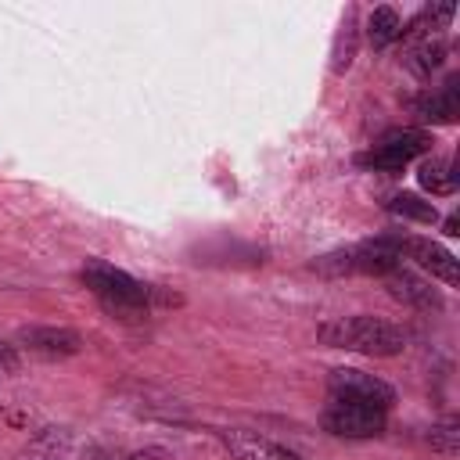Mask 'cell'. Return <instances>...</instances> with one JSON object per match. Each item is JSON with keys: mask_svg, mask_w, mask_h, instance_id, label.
Wrapping results in <instances>:
<instances>
[{"mask_svg": "<svg viewBox=\"0 0 460 460\" xmlns=\"http://www.w3.org/2000/svg\"><path fill=\"white\" fill-rule=\"evenodd\" d=\"M79 280L97 295V302L104 305V313H111L115 320H129V323H133V320H144L155 302H162V305L183 302L180 295H165V291H158L155 284H144V280H137L133 273L115 270V266L104 262V259H90V262L79 270Z\"/></svg>", "mask_w": 460, "mask_h": 460, "instance_id": "1", "label": "cell"}, {"mask_svg": "<svg viewBox=\"0 0 460 460\" xmlns=\"http://www.w3.org/2000/svg\"><path fill=\"white\" fill-rule=\"evenodd\" d=\"M316 338L331 349H349L363 356H399L406 349V334L377 316H338L320 323Z\"/></svg>", "mask_w": 460, "mask_h": 460, "instance_id": "2", "label": "cell"}, {"mask_svg": "<svg viewBox=\"0 0 460 460\" xmlns=\"http://www.w3.org/2000/svg\"><path fill=\"white\" fill-rule=\"evenodd\" d=\"M428 147H431V133L428 129L402 126V129H388L370 151L356 155V165L359 169H374V172H399L402 165H410Z\"/></svg>", "mask_w": 460, "mask_h": 460, "instance_id": "3", "label": "cell"}, {"mask_svg": "<svg viewBox=\"0 0 460 460\" xmlns=\"http://www.w3.org/2000/svg\"><path fill=\"white\" fill-rule=\"evenodd\" d=\"M327 392L331 399H345V402H363V406H374V410H392L395 402V388L374 374H363V370H352V367H338L331 370L327 377Z\"/></svg>", "mask_w": 460, "mask_h": 460, "instance_id": "4", "label": "cell"}, {"mask_svg": "<svg viewBox=\"0 0 460 460\" xmlns=\"http://www.w3.org/2000/svg\"><path fill=\"white\" fill-rule=\"evenodd\" d=\"M323 428L338 438H377L385 431V410L363 406V402H345V399H331L323 406Z\"/></svg>", "mask_w": 460, "mask_h": 460, "instance_id": "5", "label": "cell"}, {"mask_svg": "<svg viewBox=\"0 0 460 460\" xmlns=\"http://www.w3.org/2000/svg\"><path fill=\"white\" fill-rule=\"evenodd\" d=\"M399 255L413 259L417 270L431 273L435 280H442L446 288H456L460 284V266H456V255L442 244H435L431 237H402L399 241Z\"/></svg>", "mask_w": 460, "mask_h": 460, "instance_id": "6", "label": "cell"}, {"mask_svg": "<svg viewBox=\"0 0 460 460\" xmlns=\"http://www.w3.org/2000/svg\"><path fill=\"white\" fill-rule=\"evenodd\" d=\"M385 288H388V295L399 298L402 305H413V309H424V313L442 309V295H438V288H431V280H424L420 273L406 270L402 262H399L392 273H385Z\"/></svg>", "mask_w": 460, "mask_h": 460, "instance_id": "7", "label": "cell"}, {"mask_svg": "<svg viewBox=\"0 0 460 460\" xmlns=\"http://www.w3.org/2000/svg\"><path fill=\"white\" fill-rule=\"evenodd\" d=\"M402 262L399 255V241L395 237H377V241H359L349 248V270L352 273H370V277H385Z\"/></svg>", "mask_w": 460, "mask_h": 460, "instance_id": "8", "label": "cell"}, {"mask_svg": "<svg viewBox=\"0 0 460 460\" xmlns=\"http://www.w3.org/2000/svg\"><path fill=\"white\" fill-rule=\"evenodd\" d=\"M18 341L25 349L47 356V359H65V356H75L83 349V338L72 327H25L18 334Z\"/></svg>", "mask_w": 460, "mask_h": 460, "instance_id": "9", "label": "cell"}, {"mask_svg": "<svg viewBox=\"0 0 460 460\" xmlns=\"http://www.w3.org/2000/svg\"><path fill=\"white\" fill-rule=\"evenodd\" d=\"M219 438H223V446H226L237 460H302V456L291 453L288 446L270 442V438H262V435H255V431L226 428V431H219Z\"/></svg>", "mask_w": 460, "mask_h": 460, "instance_id": "10", "label": "cell"}, {"mask_svg": "<svg viewBox=\"0 0 460 460\" xmlns=\"http://www.w3.org/2000/svg\"><path fill=\"white\" fill-rule=\"evenodd\" d=\"M456 83H460V79L449 75L446 86L413 97V115H417L420 122H456V115H460V86H456Z\"/></svg>", "mask_w": 460, "mask_h": 460, "instance_id": "11", "label": "cell"}, {"mask_svg": "<svg viewBox=\"0 0 460 460\" xmlns=\"http://www.w3.org/2000/svg\"><path fill=\"white\" fill-rule=\"evenodd\" d=\"M68 449H72V431L61 424H50V428H40L14 460H68Z\"/></svg>", "mask_w": 460, "mask_h": 460, "instance_id": "12", "label": "cell"}, {"mask_svg": "<svg viewBox=\"0 0 460 460\" xmlns=\"http://www.w3.org/2000/svg\"><path fill=\"white\" fill-rule=\"evenodd\" d=\"M356 50H359V25H356V7H345L341 14V25L334 32V47H331V72L341 75L352 68L356 61Z\"/></svg>", "mask_w": 460, "mask_h": 460, "instance_id": "13", "label": "cell"}, {"mask_svg": "<svg viewBox=\"0 0 460 460\" xmlns=\"http://www.w3.org/2000/svg\"><path fill=\"white\" fill-rule=\"evenodd\" d=\"M417 183L431 194V198H446L456 190V165L453 158H442V155H431L417 165Z\"/></svg>", "mask_w": 460, "mask_h": 460, "instance_id": "14", "label": "cell"}, {"mask_svg": "<svg viewBox=\"0 0 460 460\" xmlns=\"http://www.w3.org/2000/svg\"><path fill=\"white\" fill-rule=\"evenodd\" d=\"M395 40H402V18H399L395 7H388V4L374 7L370 18H367V43H370L374 50H385V47H392Z\"/></svg>", "mask_w": 460, "mask_h": 460, "instance_id": "15", "label": "cell"}, {"mask_svg": "<svg viewBox=\"0 0 460 460\" xmlns=\"http://www.w3.org/2000/svg\"><path fill=\"white\" fill-rule=\"evenodd\" d=\"M388 212H395V216H402V219H413V223H438V208L431 205V201H424L420 194H410V190H402V194H395L392 201H388Z\"/></svg>", "mask_w": 460, "mask_h": 460, "instance_id": "16", "label": "cell"}, {"mask_svg": "<svg viewBox=\"0 0 460 460\" xmlns=\"http://www.w3.org/2000/svg\"><path fill=\"white\" fill-rule=\"evenodd\" d=\"M431 449L446 453V456H456L460 453V420L456 417H446L438 424H431V435H428Z\"/></svg>", "mask_w": 460, "mask_h": 460, "instance_id": "17", "label": "cell"}, {"mask_svg": "<svg viewBox=\"0 0 460 460\" xmlns=\"http://www.w3.org/2000/svg\"><path fill=\"white\" fill-rule=\"evenodd\" d=\"M129 460H172V453H165V449H158V446H147V449H137Z\"/></svg>", "mask_w": 460, "mask_h": 460, "instance_id": "18", "label": "cell"}, {"mask_svg": "<svg viewBox=\"0 0 460 460\" xmlns=\"http://www.w3.org/2000/svg\"><path fill=\"white\" fill-rule=\"evenodd\" d=\"M442 234H446V237H456V234H460V219H456V212H453V216H446Z\"/></svg>", "mask_w": 460, "mask_h": 460, "instance_id": "19", "label": "cell"}, {"mask_svg": "<svg viewBox=\"0 0 460 460\" xmlns=\"http://www.w3.org/2000/svg\"><path fill=\"white\" fill-rule=\"evenodd\" d=\"M0 374H4V367H0Z\"/></svg>", "mask_w": 460, "mask_h": 460, "instance_id": "20", "label": "cell"}]
</instances>
